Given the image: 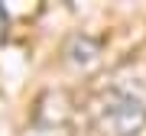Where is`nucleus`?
Returning a JSON list of instances; mask_svg holds the SVG:
<instances>
[{"mask_svg": "<svg viewBox=\"0 0 146 136\" xmlns=\"http://www.w3.org/2000/svg\"><path fill=\"white\" fill-rule=\"evenodd\" d=\"M91 117L101 136H146V100L123 88L101 91L91 100Z\"/></svg>", "mask_w": 146, "mask_h": 136, "instance_id": "obj_1", "label": "nucleus"}]
</instances>
